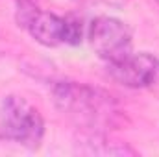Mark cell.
Returning <instances> with one entry per match:
<instances>
[{
	"label": "cell",
	"instance_id": "cell-1",
	"mask_svg": "<svg viewBox=\"0 0 159 157\" xmlns=\"http://www.w3.org/2000/svg\"><path fill=\"white\" fill-rule=\"evenodd\" d=\"M54 105L83 131H115L129 124L126 111L104 89L61 79L50 85Z\"/></svg>",
	"mask_w": 159,
	"mask_h": 157
},
{
	"label": "cell",
	"instance_id": "cell-2",
	"mask_svg": "<svg viewBox=\"0 0 159 157\" xmlns=\"http://www.w3.org/2000/svg\"><path fill=\"white\" fill-rule=\"evenodd\" d=\"M15 20L43 46H76L83 41V24L78 19L44 11L34 0H17Z\"/></svg>",
	"mask_w": 159,
	"mask_h": 157
},
{
	"label": "cell",
	"instance_id": "cell-3",
	"mask_svg": "<svg viewBox=\"0 0 159 157\" xmlns=\"http://www.w3.org/2000/svg\"><path fill=\"white\" fill-rule=\"evenodd\" d=\"M43 139L44 118L39 109L19 94L0 96V141L35 150Z\"/></svg>",
	"mask_w": 159,
	"mask_h": 157
},
{
	"label": "cell",
	"instance_id": "cell-4",
	"mask_svg": "<svg viewBox=\"0 0 159 157\" xmlns=\"http://www.w3.org/2000/svg\"><path fill=\"white\" fill-rule=\"evenodd\" d=\"M87 39L96 56L106 63L119 61L129 52H133L131 28L115 17L100 15L93 19L87 30Z\"/></svg>",
	"mask_w": 159,
	"mask_h": 157
},
{
	"label": "cell",
	"instance_id": "cell-5",
	"mask_svg": "<svg viewBox=\"0 0 159 157\" xmlns=\"http://www.w3.org/2000/svg\"><path fill=\"white\" fill-rule=\"evenodd\" d=\"M106 74L128 89L152 87L159 78V61L148 52H129L119 61L106 63Z\"/></svg>",
	"mask_w": 159,
	"mask_h": 157
},
{
	"label": "cell",
	"instance_id": "cell-6",
	"mask_svg": "<svg viewBox=\"0 0 159 157\" xmlns=\"http://www.w3.org/2000/svg\"><path fill=\"white\" fill-rule=\"evenodd\" d=\"M74 150L81 155L100 157H126L139 155V152L128 142H120L109 137L107 131H81L74 141Z\"/></svg>",
	"mask_w": 159,
	"mask_h": 157
},
{
	"label": "cell",
	"instance_id": "cell-7",
	"mask_svg": "<svg viewBox=\"0 0 159 157\" xmlns=\"http://www.w3.org/2000/svg\"><path fill=\"white\" fill-rule=\"evenodd\" d=\"M104 2L109 4V6H113V7H124L128 4V0H104Z\"/></svg>",
	"mask_w": 159,
	"mask_h": 157
},
{
	"label": "cell",
	"instance_id": "cell-8",
	"mask_svg": "<svg viewBox=\"0 0 159 157\" xmlns=\"http://www.w3.org/2000/svg\"><path fill=\"white\" fill-rule=\"evenodd\" d=\"M156 2V7H157V11H159V0H154Z\"/></svg>",
	"mask_w": 159,
	"mask_h": 157
}]
</instances>
